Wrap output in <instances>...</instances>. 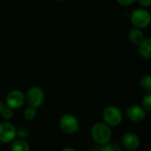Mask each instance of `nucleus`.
Wrapping results in <instances>:
<instances>
[{
    "label": "nucleus",
    "mask_w": 151,
    "mask_h": 151,
    "mask_svg": "<svg viewBox=\"0 0 151 151\" xmlns=\"http://www.w3.org/2000/svg\"><path fill=\"white\" fill-rule=\"evenodd\" d=\"M103 122H104L107 126L110 127H116L122 123L123 114L119 107L115 105H110L104 109L103 112Z\"/></svg>",
    "instance_id": "obj_3"
},
{
    "label": "nucleus",
    "mask_w": 151,
    "mask_h": 151,
    "mask_svg": "<svg viewBox=\"0 0 151 151\" xmlns=\"http://www.w3.org/2000/svg\"><path fill=\"white\" fill-rule=\"evenodd\" d=\"M37 116V111L35 108H33V107H30V106H27L24 111H23V117L25 119L28 120V121H32L34 120Z\"/></svg>",
    "instance_id": "obj_13"
},
{
    "label": "nucleus",
    "mask_w": 151,
    "mask_h": 151,
    "mask_svg": "<svg viewBox=\"0 0 151 151\" xmlns=\"http://www.w3.org/2000/svg\"><path fill=\"white\" fill-rule=\"evenodd\" d=\"M59 127L66 134L72 135L76 134L80 129V121L78 118L71 113H65L59 119Z\"/></svg>",
    "instance_id": "obj_2"
},
{
    "label": "nucleus",
    "mask_w": 151,
    "mask_h": 151,
    "mask_svg": "<svg viewBox=\"0 0 151 151\" xmlns=\"http://www.w3.org/2000/svg\"><path fill=\"white\" fill-rule=\"evenodd\" d=\"M11 151H30V146L26 140L16 138L10 143Z\"/></svg>",
    "instance_id": "obj_11"
},
{
    "label": "nucleus",
    "mask_w": 151,
    "mask_h": 151,
    "mask_svg": "<svg viewBox=\"0 0 151 151\" xmlns=\"http://www.w3.org/2000/svg\"><path fill=\"white\" fill-rule=\"evenodd\" d=\"M45 100V94L42 88L38 86L31 87L25 95V102L27 106L33 108H39L42 105Z\"/></svg>",
    "instance_id": "obj_4"
},
{
    "label": "nucleus",
    "mask_w": 151,
    "mask_h": 151,
    "mask_svg": "<svg viewBox=\"0 0 151 151\" xmlns=\"http://www.w3.org/2000/svg\"><path fill=\"white\" fill-rule=\"evenodd\" d=\"M117 2L123 6H128V5H131L134 3H135L136 0H117Z\"/></svg>",
    "instance_id": "obj_19"
},
{
    "label": "nucleus",
    "mask_w": 151,
    "mask_h": 151,
    "mask_svg": "<svg viewBox=\"0 0 151 151\" xmlns=\"http://www.w3.org/2000/svg\"><path fill=\"white\" fill-rule=\"evenodd\" d=\"M5 107H6V104H5V103L0 100V114L2 113V111H4V109Z\"/></svg>",
    "instance_id": "obj_21"
},
{
    "label": "nucleus",
    "mask_w": 151,
    "mask_h": 151,
    "mask_svg": "<svg viewBox=\"0 0 151 151\" xmlns=\"http://www.w3.org/2000/svg\"><path fill=\"white\" fill-rule=\"evenodd\" d=\"M138 2L142 7H150L151 5V0H138Z\"/></svg>",
    "instance_id": "obj_20"
},
{
    "label": "nucleus",
    "mask_w": 151,
    "mask_h": 151,
    "mask_svg": "<svg viewBox=\"0 0 151 151\" xmlns=\"http://www.w3.org/2000/svg\"><path fill=\"white\" fill-rule=\"evenodd\" d=\"M120 142L121 147L129 151L137 150L141 146V140L139 136L133 132L125 133L121 137Z\"/></svg>",
    "instance_id": "obj_8"
},
{
    "label": "nucleus",
    "mask_w": 151,
    "mask_h": 151,
    "mask_svg": "<svg viewBox=\"0 0 151 151\" xmlns=\"http://www.w3.org/2000/svg\"><path fill=\"white\" fill-rule=\"evenodd\" d=\"M126 117L133 123H141L147 117V111L140 105H131L126 111Z\"/></svg>",
    "instance_id": "obj_9"
},
{
    "label": "nucleus",
    "mask_w": 151,
    "mask_h": 151,
    "mask_svg": "<svg viewBox=\"0 0 151 151\" xmlns=\"http://www.w3.org/2000/svg\"><path fill=\"white\" fill-rule=\"evenodd\" d=\"M58 1H60V2H65V1H66V0H58Z\"/></svg>",
    "instance_id": "obj_23"
},
{
    "label": "nucleus",
    "mask_w": 151,
    "mask_h": 151,
    "mask_svg": "<svg viewBox=\"0 0 151 151\" xmlns=\"http://www.w3.org/2000/svg\"><path fill=\"white\" fill-rule=\"evenodd\" d=\"M0 115L4 119V121H10L14 117V110L10 108V107H8V106H6Z\"/></svg>",
    "instance_id": "obj_17"
},
{
    "label": "nucleus",
    "mask_w": 151,
    "mask_h": 151,
    "mask_svg": "<svg viewBox=\"0 0 151 151\" xmlns=\"http://www.w3.org/2000/svg\"><path fill=\"white\" fill-rule=\"evenodd\" d=\"M128 38L134 44L139 45L143 41V39L145 37H144V34L141 30V28L134 27V28H132L128 32Z\"/></svg>",
    "instance_id": "obj_12"
},
{
    "label": "nucleus",
    "mask_w": 151,
    "mask_h": 151,
    "mask_svg": "<svg viewBox=\"0 0 151 151\" xmlns=\"http://www.w3.org/2000/svg\"><path fill=\"white\" fill-rule=\"evenodd\" d=\"M16 127L10 121H3L0 123V142L10 144L17 138Z\"/></svg>",
    "instance_id": "obj_6"
},
{
    "label": "nucleus",
    "mask_w": 151,
    "mask_h": 151,
    "mask_svg": "<svg viewBox=\"0 0 151 151\" xmlns=\"http://www.w3.org/2000/svg\"><path fill=\"white\" fill-rule=\"evenodd\" d=\"M61 151H77L75 149L72 148V147H66V148H64Z\"/></svg>",
    "instance_id": "obj_22"
},
{
    "label": "nucleus",
    "mask_w": 151,
    "mask_h": 151,
    "mask_svg": "<svg viewBox=\"0 0 151 151\" xmlns=\"http://www.w3.org/2000/svg\"><path fill=\"white\" fill-rule=\"evenodd\" d=\"M92 140L98 145H104L111 142L112 131L111 127L107 126L104 122L99 121L95 123L90 130Z\"/></svg>",
    "instance_id": "obj_1"
},
{
    "label": "nucleus",
    "mask_w": 151,
    "mask_h": 151,
    "mask_svg": "<svg viewBox=\"0 0 151 151\" xmlns=\"http://www.w3.org/2000/svg\"><path fill=\"white\" fill-rule=\"evenodd\" d=\"M25 103H26L25 102V94L21 90H19V89L11 90L5 97L6 106L12 108L13 110L21 108Z\"/></svg>",
    "instance_id": "obj_7"
},
{
    "label": "nucleus",
    "mask_w": 151,
    "mask_h": 151,
    "mask_svg": "<svg viewBox=\"0 0 151 151\" xmlns=\"http://www.w3.org/2000/svg\"><path fill=\"white\" fill-rule=\"evenodd\" d=\"M140 85L142 88V89H144L145 91H147L148 93H150L151 91V76L150 75H144L143 77H142L141 81H140Z\"/></svg>",
    "instance_id": "obj_15"
},
{
    "label": "nucleus",
    "mask_w": 151,
    "mask_h": 151,
    "mask_svg": "<svg viewBox=\"0 0 151 151\" xmlns=\"http://www.w3.org/2000/svg\"><path fill=\"white\" fill-rule=\"evenodd\" d=\"M16 135L18 139H21V140H26L29 137L30 135V131L29 128L26 126H21L19 127L16 129Z\"/></svg>",
    "instance_id": "obj_14"
},
{
    "label": "nucleus",
    "mask_w": 151,
    "mask_h": 151,
    "mask_svg": "<svg viewBox=\"0 0 151 151\" xmlns=\"http://www.w3.org/2000/svg\"><path fill=\"white\" fill-rule=\"evenodd\" d=\"M101 151H122V147L118 143L110 142L109 143L102 146Z\"/></svg>",
    "instance_id": "obj_16"
},
{
    "label": "nucleus",
    "mask_w": 151,
    "mask_h": 151,
    "mask_svg": "<svg viewBox=\"0 0 151 151\" xmlns=\"http://www.w3.org/2000/svg\"><path fill=\"white\" fill-rule=\"evenodd\" d=\"M142 107L147 111H151V94L148 93L146 96H144L142 99Z\"/></svg>",
    "instance_id": "obj_18"
},
{
    "label": "nucleus",
    "mask_w": 151,
    "mask_h": 151,
    "mask_svg": "<svg viewBox=\"0 0 151 151\" xmlns=\"http://www.w3.org/2000/svg\"><path fill=\"white\" fill-rule=\"evenodd\" d=\"M139 52L143 58H151V40L150 38H144L139 44Z\"/></svg>",
    "instance_id": "obj_10"
},
{
    "label": "nucleus",
    "mask_w": 151,
    "mask_h": 151,
    "mask_svg": "<svg viewBox=\"0 0 151 151\" xmlns=\"http://www.w3.org/2000/svg\"><path fill=\"white\" fill-rule=\"evenodd\" d=\"M131 22L137 28H145L150 23L151 17L150 12L144 8H138L131 14Z\"/></svg>",
    "instance_id": "obj_5"
}]
</instances>
